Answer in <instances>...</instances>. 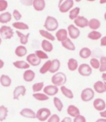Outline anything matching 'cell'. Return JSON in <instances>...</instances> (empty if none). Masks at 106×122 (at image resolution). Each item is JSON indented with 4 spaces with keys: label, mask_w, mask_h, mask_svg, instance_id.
Here are the masks:
<instances>
[{
    "label": "cell",
    "mask_w": 106,
    "mask_h": 122,
    "mask_svg": "<svg viewBox=\"0 0 106 122\" xmlns=\"http://www.w3.org/2000/svg\"><path fill=\"white\" fill-rule=\"evenodd\" d=\"M52 82L56 86H63L66 82V76L63 72H58L52 76Z\"/></svg>",
    "instance_id": "1"
},
{
    "label": "cell",
    "mask_w": 106,
    "mask_h": 122,
    "mask_svg": "<svg viewBox=\"0 0 106 122\" xmlns=\"http://www.w3.org/2000/svg\"><path fill=\"white\" fill-rule=\"evenodd\" d=\"M44 27L48 31H53L56 30L58 27V22L53 17L48 16L45 20Z\"/></svg>",
    "instance_id": "2"
},
{
    "label": "cell",
    "mask_w": 106,
    "mask_h": 122,
    "mask_svg": "<svg viewBox=\"0 0 106 122\" xmlns=\"http://www.w3.org/2000/svg\"><path fill=\"white\" fill-rule=\"evenodd\" d=\"M94 91L91 88L84 89L81 92V98L84 102H89L94 97Z\"/></svg>",
    "instance_id": "3"
},
{
    "label": "cell",
    "mask_w": 106,
    "mask_h": 122,
    "mask_svg": "<svg viewBox=\"0 0 106 122\" xmlns=\"http://www.w3.org/2000/svg\"><path fill=\"white\" fill-rule=\"evenodd\" d=\"M51 115L50 110L47 108L40 109L36 113V118L41 122H44L47 120Z\"/></svg>",
    "instance_id": "4"
},
{
    "label": "cell",
    "mask_w": 106,
    "mask_h": 122,
    "mask_svg": "<svg viewBox=\"0 0 106 122\" xmlns=\"http://www.w3.org/2000/svg\"><path fill=\"white\" fill-rule=\"evenodd\" d=\"M0 35L3 39L8 40L11 39L13 36L14 32L10 27L4 25L0 28Z\"/></svg>",
    "instance_id": "5"
},
{
    "label": "cell",
    "mask_w": 106,
    "mask_h": 122,
    "mask_svg": "<svg viewBox=\"0 0 106 122\" xmlns=\"http://www.w3.org/2000/svg\"><path fill=\"white\" fill-rule=\"evenodd\" d=\"M78 72L82 76H89L93 73V70L88 64H82L78 67Z\"/></svg>",
    "instance_id": "6"
},
{
    "label": "cell",
    "mask_w": 106,
    "mask_h": 122,
    "mask_svg": "<svg viewBox=\"0 0 106 122\" xmlns=\"http://www.w3.org/2000/svg\"><path fill=\"white\" fill-rule=\"evenodd\" d=\"M59 5V10L62 13H65L70 10L74 5V1L73 0H66L63 2L60 1Z\"/></svg>",
    "instance_id": "7"
},
{
    "label": "cell",
    "mask_w": 106,
    "mask_h": 122,
    "mask_svg": "<svg viewBox=\"0 0 106 122\" xmlns=\"http://www.w3.org/2000/svg\"><path fill=\"white\" fill-rule=\"evenodd\" d=\"M74 23L77 27L83 28L88 26L89 20L85 17L78 15V17L74 20Z\"/></svg>",
    "instance_id": "8"
},
{
    "label": "cell",
    "mask_w": 106,
    "mask_h": 122,
    "mask_svg": "<svg viewBox=\"0 0 106 122\" xmlns=\"http://www.w3.org/2000/svg\"><path fill=\"white\" fill-rule=\"evenodd\" d=\"M68 31L70 38L73 40L78 38L80 35V30L73 24H71L68 27Z\"/></svg>",
    "instance_id": "9"
},
{
    "label": "cell",
    "mask_w": 106,
    "mask_h": 122,
    "mask_svg": "<svg viewBox=\"0 0 106 122\" xmlns=\"http://www.w3.org/2000/svg\"><path fill=\"white\" fill-rule=\"evenodd\" d=\"M93 106L96 110L102 112L106 109V104L104 99L101 98H97L93 102Z\"/></svg>",
    "instance_id": "10"
},
{
    "label": "cell",
    "mask_w": 106,
    "mask_h": 122,
    "mask_svg": "<svg viewBox=\"0 0 106 122\" xmlns=\"http://www.w3.org/2000/svg\"><path fill=\"white\" fill-rule=\"evenodd\" d=\"M26 60L29 64L32 66H37L41 63V59H39L35 54H30L27 56Z\"/></svg>",
    "instance_id": "11"
},
{
    "label": "cell",
    "mask_w": 106,
    "mask_h": 122,
    "mask_svg": "<svg viewBox=\"0 0 106 122\" xmlns=\"http://www.w3.org/2000/svg\"><path fill=\"white\" fill-rule=\"evenodd\" d=\"M25 92H26V89L24 86H18L15 88L13 94L14 99H18L19 97L20 96H25Z\"/></svg>",
    "instance_id": "12"
},
{
    "label": "cell",
    "mask_w": 106,
    "mask_h": 122,
    "mask_svg": "<svg viewBox=\"0 0 106 122\" xmlns=\"http://www.w3.org/2000/svg\"><path fill=\"white\" fill-rule=\"evenodd\" d=\"M43 92L47 95L54 96L58 93V88L55 85H48L44 88Z\"/></svg>",
    "instance_id": "13"
},
{
    "label": "cell",
    "mask_w": 106,
    "mask_h": 122,
    "mask_svg": "<svg viewBox=\"0 0 106 122\" xmlns=\"http://www.w3.org/2000/svg\"><path fill=\"white\" fill-rule=\"evenodd\" d=\"M67 113L70 116L75 118L78 115H80V111L77 107L74 105H70L68 107Z\"/></svg>",
    "instance_id": "14"
},
{
    "label": "cell",
    "mask_w": 106,
    "mask_h": 122,
    "mask_svg": "<svg viewBox=\"0 0 106 122\" xmlns=\"http://www.w3.org/2000/svg\"><path fill=\"white\" fill-rule=\"evenodd\" d=\"M68 32L67 30L65 28H61L57 31L56 33V37L59 41L63 42L66 38H68Z\"/></svg>",
    "instance_id": "15"
},
{
    "label": "cell",
    "mask_w": 106,
    "mask_h": 122,
    "mask_svg": "<svg viewBox=\"0 0 106 122\" xmlns=\"http://www.w3.org/2000/svg\"><path fill=\"white\" fill-rule=\"evenodd\" d=\"M20 115L22 116L29 118H36V113L32 109L25 108L23 109L20 112Z\"/></svg>",
    "instance_id": "16"
},
{
    "label": "cell",
    "mask_w": 106,
    "mask_h": 122,
    "mask_svg": "<svg viewBox=\"0 0 106 122\" xmlns=\"http://www.w3.org/2000/svg\"><path fill=\"white\" fill-rule=\"evenodd\" d=\"M32 4L35 10L37 11L43 10L45 7V2L43 0H35L33 1Z\"/></svg>",
    "instance_id": "17"
},
{
    "label": "cell",
    "mask_w": 106,
    "mask_h": 122,
    "mask_svg": "<svg viewBox=\"0 0 106 122\" xmlns=\"http://www.w3.org/2000/svg\"><path fill=\"white\" fill-rule=\"evenodd\" d=\"M100 25H101V23H100V20L97 19L93 18V19H91L90 20H89L88 27L92 30H97L98 28H100Z\"/></svg>",
    "instance_id": "18"
},
{
    "label": "cell",
    "mask_w": 106,
    "mask_h": 122,
    "mask_svg": "<svg viewBox=\"0 0 106 122\" xmlns=\"http://www.w3.org/2000/svg\"><path fill=\"white\" fill-rule=\"evenodd\" d=\"M94 89L95 91L99 94L106 92L104 87V83L102 81H97L94 84Z\"/></svg>",
    "instance_id": "19"
},
{
    "label": "cell",
    "mask_w": 106,
    "mask_h": 122,
    "mask_svg": "<svg viewBox=\"0 0 106 122\" xmlns=\"http://www.w3.org/2000/svg\"><path fill=\"white\" fill-rule=\"evenodd\" d=\"M61 45L65 48L68 49L70 51H75V49H76L75 45H74V43L71 41L70 39L68 38L66 39L65 40L63 41V42H61Z\"/></svg>",
    "instance_id": "20"
},
{
    "label": "cell",
    "mask_w": 106,
    "mask_h": 122,
    "mask_svg": "<svg viewBox=\"0 0 106 122\" xmlns=\"http://www.w3.org/2000/svg\"><path fill=\"white\" fill-rule=\"evenodd\" d=\"M35 75V74L34 71H33L31 70H27L25 71V72L24 73L23 78H24V80L25 81L30 82L34 79Z\"/></svg>",
    "instance_id": "21"
},
{
    "label": "cell",
    "mask_w": 106,
    "mask_h": 122,
    "mask_svg": "<svg viewBox=\"0 0 106 122\" xmlns=\"http://www.w3.org/2000/svg\"><path fill=\"white\" fill-rule=\"evenodd\" d=\"M68 67L70 71H75L78 69V62L74 58H70L68 62Z\"/></svg>",
    "instance_id": "22"
},
{
    "label": "cell",
    "mask_w": 106,
    "mask_h": 122,
    "mask_svg": "<svg viewBox=\"0 0 106 122\" xmlns=\"http://www.w3.org/2000/svg\"><path fill=\"white\" fill-rule=\"evenodd\" d=\"M91 50L88 48L84 47L79 51V56L82 59H88L91 56Z\"/></svg>",
    "instance_id": "23"
},
{
    "label": "cell",
    "mask_w": 106,
    "mask_h": 122,
    "mask_svg": "<svg viewBox=\"0 0 106 122\" xmlns=\"http://www.w3.org/2000/svg\"><path fill=\"white\" fill-rule=\"evenodd\" d=\"M60 67V62L58 59H54L52 61L50 69L49 71L50 73H55L59 70Z\"/></svg>",
    "instance_id": "24"
},
{
    "label": "cell",
    "mask_w": 106,
    "mask_h": 122,
    "mask_svg": "<svg viewBox=\"0 0 106 122\" xmlns=\"http://www.w3.org/2000/svg\"><path fill=\"white\" fill-rule=\"evenodd\" d=\"M0 83L3 86L8 87L11 84V79L8 75H2L0 77Z\"/></svg>",
    "instance_id": "25"
},
{
    "label": "cell",
    "mask_w": 106,
    "mask_h": 122,
    "mask_svg": "<svg viewBox=\"0 0 106 122\" xmlns=\"http://www.w3.org/2000/svg\"><path fill=\"white\" fill-rule=\"evenodd\" d=\"M60 89H61V92L63 93V95L65 97H66L67 98L73 99L74 97L73 92H72L71 90L67 88L66 86H61Z\"/></svg>",
    "instance_id": "26"
},
{
    "label": "cell",
    "mask_w": 106,
    "mask_h": 122,
    "mask_svg": "<svg viewBox=\"0 0 106 122\" xmlns=\"http://www.w3.org/2000/svg\"><path fill=\"white\" fill-rule=\"evenodd\" d=\"M102 34L99 31L93 30L91 31L88 35V38L92 40H98L99 39L101 38Z\"/></svg>",
    "instance_id": "27"
},
{
    "label": "cell",
    "mask_w": 106,
    "mask_h": 122,
    "mask_svg": "<svg viewBox=\"0 0 106 122\" xmlns=\"http://www.w3.org/2000/svg\"><path fill=\"white\" fill-rule=\"evenodd\" d=\"M11 20V14L9 12H6L0 15V22L6 24Z\"/></svg>",
    "instance_id": "28"
},
{
    "label": "cell",
    "mask_w": 106,
    "mask_h": 122,
    "mask_svg": "<svg viewBox=\"0 0 106 122\" xmlns=\"http://www.w3.org/2000/svg\"><path fill=\"white\" fill-rule=\"evenodd\" d=\"M13 65L15 66L16 68L21 69H29V67H30L29 64H27V62H25V61H16V62H13Z\"/></svg>",
    "instance_id": "29"
},
{
    "label": "cell",
    "mask_w": 106,
    "mask_h": 122,
    "mask_svg": "<svg viewBox=\"0 0 106 122\" xmlns=\"http://www.w3.org/2000/svg\"><path fill=\"white\" fill-rule=\"evenodd\" d=\"M27 52V50L25 46H19L15 50V54L18 57H23Z\"/></svg>",
    "instance_id": "30"
},
{
    "label": "cell",
    "mask_w": 106,
    "mask_h": 122,
    "mask_svg": "<svg viewBox=\"0 0 106 122\" xmlns=\"http://www.w3.org/2000/svg\"><path fill=\"white\" fill-rule=\"evenodd\" d=\"M42 47L43 49L46 52H51L53 49L52 44L47 40H43L42 42Z\"/></svg>",
    "instance_id": "31"
},
{
    "label": "cell",
    "mask_w": 106,
    "mask_h": 122,
    "mask_svg": "<svg viewBox=\"0 0 106 122\" xmlns=\"http://www.w3.org/2000/svg\"><path fill=\"white\" fill-rule=\"evenodd\" d=\"M79 12H80V8L79 7H76L70 11L69 17L71 20H75L78 17Z\"/></svg>",
    "instance_id": "32"
},
{
    "label": "cell",
    "mask_w": 106,
    "mask_h": 122,
    "mask_svg": "<svg viewBox=\"0 0 106 122\" xmlns=\"http://www.w3.org/2000/svg\"><path fill=\"white\" fill-rule=\"evenodd\" d=\"M8 110L7 107L4 106H0V122H3L8 116Z\"/></svg>",
    "instance_id": "33"
},
{
    "label": "cell",
    "mask_w": 106,
    "mask_h": 122,
    "mask_svg": "<svg viewBox=\"0 0 106 122\" xmlns=\"http://www.w3.org/2000/svg\"><path fill=\"white\" fill-rule=\"evenodd\" d=\"M16 33L18 36L20 38V42H21V43L22 45H25V44L27 43L29 36L30 33H28L26 35H24V34H23L21 32L19 31H16Z\"/></svg>",
    "instance_id": "34"
},
{
    "label": "cell",
    "mask_w": 106,
    "mask_h": 122,
    "mask_svg": "<svg viewBox=\"0 0 106 122\" xmlns=\"http://www.w3.org/2000/svg\"><path fill=\"white\" fill-rule=\"evenodd\" d=\"M39 33H40V34H41L43 37H45V38L48 39L49 40L54 41L55 40V36H54L53 35H52V34H51L50 33H49L48 31H46V30H39Z\"/></svg>",
    "instance_id": "35"
},
{
    "label": "cell",
    "mask_w": 106,
    "mask_h": 122,
    "mask_svg": "<svg viewBox=\"0 0 106 122\" xmlns=\"http://www.w3.org/2000/svg\"><path fill=\"white\" fill-rule=\"evenodd\" d=\"M51 64H52V61H50V60L47 61L40 69V73H42V74H45L47 71H49L51 67Z\"/></svg>",
    "instance_id": "36"
},
{
    "label": "cell",
    "mask_w": 106,
    "mask_h": 122,
    "mask_svg": "<svg viewBox=\"0 0 106 122\" xmlns=\"http://www.w3.org/2000/svg\"><path fill=\"white\" fill-rule=\"evenodd\" d=\"M53 103L58 112H61L63 108V103L61 101V100L57 97H55L53 99Z\"/></svg>",
    "instance_id": "37"
},
{
    "label": "cell",
    "mask_w": 106,
    "mask_h": 122,
    "mask_svg": "<svg viewBox=\"0 0 106 122\" xmlns=\"http://www.w3.org/2000/svg\"><path fill=\"white\" fill-rule=\"evenodd\" d=\"M12 26L14 28L19 30H27L29 29V26L25 23L21 22H16L12 24Z\"/></svg>",
    "instance_id": "38"
},
{
    "label": "cell",
    "mask_w": 106,
    "mask_h": 122,
    "mask_svg": "<svg viewBox=\"0 0 106 122\" xmlns=\"http://www.w3.org/2000/svg\"><path fill=\"white\" fill-rule=\"evenodd\" d=\"M100 67H99V71L100 72L106 71V57H101L100 59Z\"/></svg>",
    "instance_id": "39"
},
{
    "label": "cell",
    "mask_w": 106,
    "mask_h": 122,
    "mask_svg": "<svg viewBox=\"0 0 106 122\" xmlns=\"http://www.w3.org/2000/svg\"><path fill=\"white\" fill-rule=\"evenodd\" d=\"M90 65L94 69H98L100 67V62L96 58H92L90 61Z\"/></svg>",
    "instance_id": "40"
},
{
    "label": "cell",
    "mask_w": 106,
    "mask_h": 122,
    "mask_svg": "<svg viewBox=\"0 0 106 122\" xmlns=\"http://www.w3.org/2000/svg\"><path fill=\"white\" fill-rule=\"evenodd\" d=\"M33 97L38 101H46L48 99V96L42 93H35L33 94Z\"/></svg>",
    "instance_id": "41"
},
{
    "label": "cell",
    "mask_w": 106,
    "mask_h": 122,
    "mask_svg": "<svg viewBox=\"0 0 106 122\" xmlns=\"http://www.w3.org/2000/svg\"><path fill=\"white\" fill-rule=\"evenodd\" d=\"M44 83L43 82H41V83H35L34 85L32 86V89L34 92H38L40 91L41 89L43 88Z\"/></svg>",
    "instance_id": "42"
},
{
    "label": "cell",
    "mask_w": 106,
    "mask_h": 122,
    "mask_svg": "<svg viewBox=\"0 0 106 122\" xmlns=\"http://www.w3.org/2000/svg\"><path fill=\"white\" fill-rule=\"evenodd\" d=\"M36 56L39 57V59H48V56H47L46 53H45L43 51H41V50H38V51H35Z\"/></svg>",
    "instance_id": "43"
},
{
    "label": "cell",
    "mask_w": 106,
    "mask_h": 122,
    "mask_svg": "<svg viewBox=\"0 0 106 122\" xmlns=\"http://www.w3.org/2000/svg\"><path fill=\"white\" fill-rule=\"evenodd\" d=\"M8 2L4 0H0V11H3L7 9Z\"/></svg>",
    "instance_id": "44"
},
{
    "label": "cell",
    "mask_w": 106,
    "mask_h": 122,
    "mask_svg": "<svg viewBox=\"0 0 106 122\" xmlns=\"http://www.w3.org/2000/svg\"><path fill=\"white\" fill-rule=\"evenodd\" d=\"M47 122H60V117L58 115L53 114L50 117Z\"/></svg>",
    "instance_id": "45"
},
{
    "label": "cell",
    "mask_w": 106,
    "mask_h": 122,
    "mask_svg": "<svg viewBox=\"0 0 106 122\" xmlns=\"http://www.w3.org/2000/svg\"><path fill=\"white\" fill-rule=\"evenodd\" d=\"M73 122H86V119L83 115H79L75 118Z\"/></svg>",
    "instance_id": "46"
},
{
    "label": "cell",
    "mask_w": 106,
    "mask_h": 122,
    "mask_svg": "<svg viewBox=\"0 0 106 122\" xmlns=\"http://www.w3.org/2000/svg\"><path fill=\"white\" fill-rule=\"evenodd\" d=\"M13 15L14 19H15L16 20H19L21 19V17H22V15H21V14H20V12H19L18 10H16V9H15V10L13 11Z\"/></svg>",
    "instance_id": "47"
},
{
    "label": "cell",
    "mask_w": 106,
    "mask_h": 122,
    "mask_svg": "<svg viewBox=\"0 0 106 122\" xmlns=\"http://www.w3.org/2000/svg\"><path fill=\"white\" fill-rule=\"evenodd\" d=\"M100 46H106V36L100 39Z\"/></svg>",
    "instance_id": "48"
},
{
    "label": "cell",
    "mask_w": 106,
    "mask_h": 122,
    "mask_svg": "<svg viewBox=\"0 0 106 122\" xmlns=\"http://www.w3.org/2000/svg\"><path fill=\"white\" fill-rule=\"evenodd\" d=\"M99 114H100V116L102 118H106V110H103V111H102V112H100Z\"/></svg>",
    "instance_id": "49"
},
{
    "label": "cell",
    "mask_w": 106,
    "mask_h": 122,
    "mask_svg": "<svg viewBox=\"0 0 106 122\" xmlns=\"http://www.w3.org/2000/svg\"><path fill=\"white\" fill-rule=\"evenodd\" d=\"M61 122H72V120L70 117H65Z\"/></svg>",
    "instance_id": "50"
},
{
    "label": "cell",
    "mask_w": 106,
    "mask_h": 122,
    "mask_svg": "<svg viewBox=\"0 0 106 122\" xmlns=\"http://www.w3.org/2000/svg\"><path fill=\"white\" fill-rule=\"evenodd\" d=\"M95 122H106V118H99Z\"/></svg>",
    "instance_id": "51"
},
{
    "label": "cell",
    "mask_w": 106,
    "mask_h": 122,
    "mask_svg": "<svg viewBox=\"0 0 106 122\" xmlns=\"http://www.w3.org/2000/svg\"><path fill=\"white\" fill-rule=\"evenodd\" d=\"M102 78L104 81L106 82V73H103L102 75Z\"/></svg>",
    "instance_id": "52"
},
{
    "label": "cell",
    "mask_w": 106,
    "mask_h": 122,
    "mask_svg": "<svg viewBox=\"0 0 106 122\" xmlns=\"http://www.w3.org/2000/svg\"><path fill=\"white\" fill-rule=\"evenodd\" d=\"M4 64H5V63H4V62H3L2 60L0 59V69H1V68H3V66H4Z\"/></svg>",
    "instance_id": "53"
},
{
    "label": "cell",
    "mask_w": 106,
    "mask_h": 122,
    "mask_svg": "<svg viewBox=\"0 0 106 122\" xmlns=\"http://www.w3.org/2000/svg\"><path fill=\"white\" fill-rule=\"evenodd\" d=\"M106 3V0H102V1H100V4H103V3Z\"/></svg>",
    "instance_id": "54"
},
{
    "label": "cell",
    "mask_w": 106,
    "mask_h": 122,
    "mask_svg": "<svg viewBox=\"0 0 106 122\" xmlns=\"http://www.w3.org/2000/svg\"><path fill=\"white\" fill-rule=\"evenodd\" d=\"M104 87H105V89H106V82H104Z\"/></svg>",
    "instance_id": "55"
},
{
    "label": "cell",
    "mask_w": 106,
    "mask_h": 122,
    "mask_svg": "<svg viewBox=\"0 0 106 122\" xmlns=\"http://www.w3.org/2000/svg\"><path fill=\"white\" fill-rule=\"evenodd\" d=\"M104 19H105V20H106V13H105V14H104Z\"/></svg>",
    "instance_id": "56"
},
{
    "label": "cell",
    "mask_w": 106,
    "mask_h": 122,
    "mask_svg": "<svg viewBox=\"0 0 106 122\" xmlns=\"http://www.w3.org/2000/svg\"><path fill=\"white\" fill-rule=\"evenodd\" d=\"M1 42H2L1 38H0V45H1Z\"/></svg>",
    "instance_id": "57"
}]
</instances>
